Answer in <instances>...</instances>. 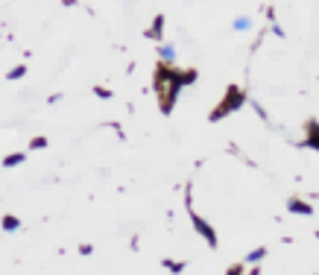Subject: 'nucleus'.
<instances>
[{"instance_id": "f257e3e1", "label": "nucleus", "mask_w": 319, "mask_h": 275, "mask_svg": "<svg viewBox=\"0 0 319 275\" xmlns=\"http://www.w3.org/2000/svg\"><path fill=\"white\" fill-rule=\"evenodd\" d=\"M193 79H196V70H173V64H161L156 70V91H159V106L164 114L173 111L179 91L193 85Z\"/></svg>"}, {"instance_id": "f03ea898", "label": "nucleus", "mask_w": 319, "mask_h": 275, "mask_svg": "<svg viewBox=\"0 0 319 275\" xmlns=\"http://www.w3.org/2000/svg\"><path fill=\"white\" fill-rule=\"evenodd\" d=\"M243 100H246V97H243V91H240V88H228L225 100L220 103V109H214V111H211V120H223L228 111H237V109L243 106Z\"/></svg>"}, {"instance_id": "7ed1b4c3", "label": "nucleus", "mask_w": 319, "mask_h": 275, "mask_svg": "<svg viewBox=\"0 0 319 275\" xmlns=\"http://www.w3.org/2000/svg\"><path fill=\"white\" fill-rule=\"evenodd\" d=\"M188 211H191V208H188ZM191 222H193V228H196V234H199L205 243L211 246V249H217V243H220V240H217V231L211 228V222H208V220H202L196 211H191Z\"/></svg>"}, {"instance_id": "20e7f679", "label": "nucleus", "mask_w": 319, "mask_h": 275, "mask_svg": "<svg viewBox=\"0 0 319 275\" xmlns=\"http://www.w3.org/2000/svg\"><path fill=\"white\" fill-rule=\"evenodd\" d=\"M159 56H161V64H176V47L173 44H161Z\"/></svg>"}, {"instance_id": "39448f33", "label": "nucleus", "mask_w": 319, "mask_h": 275, "mask_svg": "<svg viewBox=\"0 0 319 275\" xmlns=\"http://www.w3.org/2000/svg\"><path fill=\"white\" fill-rule=\"evenodd\" d=\"M287 211H290V214L311 217V205H308V202H302V199H290V202H287Z\"/></svg>"}, {"instance_id": "423d86ee", "label": "nucleus", "mask_w": 319, "mask_h": 275, "mask_svg": "<svg viewBox=\"0 0 319 275\" xmlns=\"http://www.w3.org/2000/svg\"><path fill=\"white\" fill-rule=\"evenodd\" d=\"M234 32H246V30H252V18L249 15H240V18H234Z\"/></svg>"}, {"instance_id": "0eeeda50", "label": "nucleus", "mask_w": 319, "mask_h": 275, "mask_svg": "<svg viewBox=\"0 0 319 275\" xmlns=\"http://www.w3.org/2000/svg\"><path fill=\"white\" fill-rule=\"evenodd\" d=\"M308 126H311V135H308V141H305V144H308V147H317V150H319V126L314 120L308 123Z\"/></svg>"}, {"instance_id": "6e6552de", "label": "nucleus", "mask_w": 319, "mask_h": 275, "mask_svg": "<svg viewBox=\"0 0 319 275\" xmlns=\"http://www.w3.org/2000/svg\"><path fill=\"white\" fill-rule=\"evenodd\" d=\"M266 258V249H255V252H249V258H246V264H261Z\"/></svg>"}, {"instance_id": "1a4fd4ad", "label": "nucleus", "mask_w": 319, "mask_h": 275, "mask_svg": "<svg viewBox=\"0 0 319 275\" xmlns=\"http://www.w3.org/2000/svg\"><path fill=\"white\" fill-rule=\"evenodd\" d=\"M21 161H24V153H15V155H9V158L3 161V167H18Z\"/></svg>"}, {"instance_id": "9d476101", "label": "nucleus", "mask_w": 319, "mask_h": 275, "mask_svg": "<svg viewBox=\"0 0 319 275\" xmlns=\"http://www.w3.org/2000/svg\"><path fill=\"white\" fill-rule=\"evenodd\" d=\"M18 225H21V222H18V217H3V228H6V231H15Z\"/></svg>"}, {"instance_id": "9b49d317", "label": "nucleus", "mask_w": 319, "mask_h": 275, "mask_svg": "<svg viewBox=\"0 0 319 275\" xmlns=\"http://www.w3.org/2000/svg\"><path fill=\"white\" fill-rule=\"evenodd\" d=\"M164 270H170V273H182L185 264H182V261H164Z\"/></svg>"}, {"instance_id": "f8f14e48", "label": "nucleus", "mask_w": 319, "mask_h": 275, "mask_svg": "<svg viewBox=\"0 0 319 275\" xmlns=\"http://www.w3.org/2000/svg\"><path fill=\"white\" fill-rule=\"evenodd\" d=\"M161 27H164V18H156V24L150 30V38H161Z\"/></svg>"}, {"instance_id": "ddd939ff", "label": "nucleus", "mask_w": 319, "mask_h": 275, "mask_svg": "<svg viewBox=\"0 0 319 275\" xmlns=\"http://www.w3.org/2000/svg\"><path fill=\"white\" fill-rule=\"evenodd\" d=\"M24 73H27V67H24V64H18V67H12V70H9V76H6V79H21Z\"/></svg>"}, {"instance_id": "4468645a", "label": "nucleus", "mask_w": 319, "mask_h": 275, "mask_svg": "<svg viewBox=\"0 0 319 275\" xmlns=\"http://www.w3.org/2000/svg\"><path fill=\"white\" fill-rule=\"evenodd\" d=\"M30 147H32V150H41V147H47V138H32Z\"/></svg>"}]
</instances>
